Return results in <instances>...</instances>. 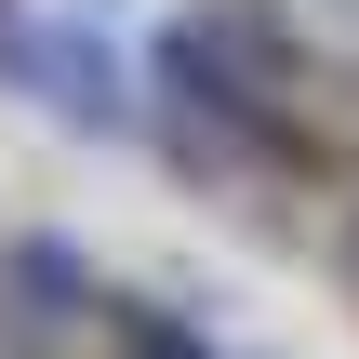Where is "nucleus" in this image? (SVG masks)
<instances>
[{
  "mask_svg": "<svg viewBox=\"0 0 359 359\" xmlns=\"http://www.w3.org/2000/svg\"><path fill=\"white\" fill-rule=\"evenodd\" d=\"M346 253H359V240H346Z\"/></svg>",
  "mask_w": 359,
  "mask_h": 359,
  "instance_id": "39448f33",
  "label": "nucleus"
},
{
  "mask_svg": "<svg viewBox=\"0 0 359 359\" xmlns=\"http://www.w3.org/2000/svg\"><path fill=\"white\" fill-rule=\"evenodd\" d=\"M160 80H173V107H187V133H213V147H293V107H280V53H253L240 27H213V13H187L173 27V53H160Z\"/></svg>",
  "mask_w": 359,
  "mask_h": 359,
  "instance_id": "f257e3e1",
  "label": "nucleus"
},
{
  "mask_svg": "<svg viewBox=\"0 0 359 359\" xmlns=\"http://www.w3.org/2000/svg\"><path fill=\"white\" fill-rule=\"evenodd\" d=\"M0 293H13V333H67V320H93V293H80V266H67L53 240H27V253L0 266Z\"/></svg>",
  "mask_w": 359,
  "mask_h": 359,
  "instance_id": "7ed1b4c3",
  "label": "nucleus"
},
{
  "mask_svg": "<svg viewBox=\"0 0 359 359\" xmlns=\"http://www.w3.org/2000/svg\"><path fill=\"white\" fill-rule=\"evenodd\" d=\"M133 359H213V346H187V333H160V320H133Z\"/></svg>",
  "mask_w": 359,
  "mask_h": 359,
  "instance_id": "20e7f679",
  "label": "nucleus"
},
{
  "mask_svg": "<svg viewBox=\"0 0 359 359\" xmlns=\"http://www.w3.org/2000/svg\"><path fill=\"white\" fill-rule=\"evenodd\" d=\"M0 80H27V93L67 107V120H107V107H120V67H107L80 27H53V13H0Z\"/></svg>",
  "mask_w": 359,
  "mask_h": 359,
  "instance_id": "f03ea898",
  "label": "nucleus"
}]
</instances>
